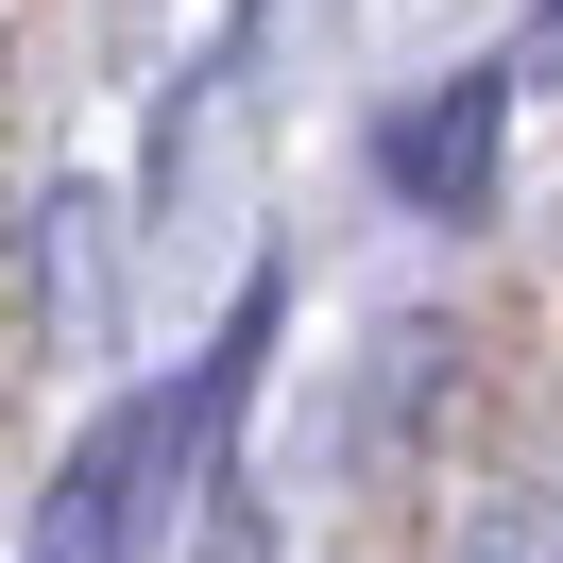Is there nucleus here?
Instances as JSON below:
<instances>
[{"mask_svg": "<svg viewBox=\"0 0 563 563\" xmlns=\"http://www.w3.org/2000/svg\"><path fill=\"white\" fill-rule=\"evenodd\" d=\"M274 308H290V274H240V308H222V342H206V358H172L154 393H120V410L86 427L69 461H52L35 529H18V563H137L154 529L188 512V478L240 444L256 358H274Z\"/></svg>", "mask_w": 563, "mask_h": 563, "instance_id": "1", "label": "nucleus"}, {"mask_svg": "<svg viewBox=\"0 0 563 563\" xmlns=\"http://www.w3.org/2000/svg\"><path fill=\"white\" fill-rule=\"evenodd\" d=\"M512 86H529V69L478 52V69H427L410 103H376V137H358L376 188H393L410 222H478V206H495V154H512Z\"/></svg>", "mask_w": 563, "mask_h": 563, "instance_id": "2", "label": "nucleus"}, {"mask_svg": "<svg viewBox=\"0 0 563 563\" xmlns=\"http://www.w3.org/2000/svg\"><path fill=\"white\" fill-rule=\"evenodd\" d=\"M444 563H563V495H547V478H512V495H478V512L444 529Z\"/></svg>", "mask_w": 563, "mask_h": 563, "instance_id": "3", "label": "nucleus"}, {"mask_svg": "<svg viewBox=\"0 0 563 563\" xmlns=\"http://www.w3.org/2000/svg\"><path fill=\"white\" fill-rule=\"evenodd\" d=\"M274 18H290V0H222V35H206V69H188V103H206V86H240L256 52H274Z\"/></svg>", "mask_w": 563, "mask_h": 563, "instance_id": "4", "label": "nucleus"}, {"mask_svg": "<svg viewBox=\"0 0 563 563\" xmlns=\"http://www.w3.org/2000/svg\"><path fill=\"white\" fill-rule=\"evenodd\" d=\"M529 86H563V0H529V52H512Z\"/></svg>", "mask_w": 563, "mask_h": 563, "instance_id": "5", "label": "nucleus"}]
</instances>
